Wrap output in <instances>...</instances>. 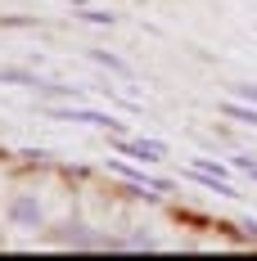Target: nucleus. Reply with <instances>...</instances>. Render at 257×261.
<instances>
[{
  "label": "nucleus",
  "mask_w": 257,
  "mask_h": 261,
  "mask_svg": "<svg viewBox=\"0 0 257 261\" xmlns=\"http://www.w3.org/2000/svg\"><path fill=\"white\" fill-rule=\"evenodd\" d=\"M45 113H50V117H59V122H90V126H104V130H113V135H127V122H118L113 113H100V108H81V104H45Z\"/></svg>",
  "instance_id": "f257e3e1"
},
{
  "label": "nucleus",
  "mask_w": 257,
  "mask_h": 261,
  "mask_svg": "<svg viewBox=\"0 0 257 261\" xmlns=\"http://www.w3.org/2000/svg\"><path fill=\"white\" fill-rule=\"evenodd\" d=\"M108 171H113V176H122L131 189H145V198H158V194H167V189H172L162 176H149L145 167H131V162H122V158H108Z\"/></svg>",
  "instance_id": "f03ea898"
},
{
  "label": "nucleus",
  "mask_w": 257,
  "mask_h": 261,
  "mask_svg": "<svg viewBox=\"0 0 257 261\" xmlns=\"http://www.w3.org/2000/svg\"><path fill=\"white\" fill-rule=\"evenodd\" d=\"M113 149L127 153V158H135V162H158V158L167 153L158 140H131V135H113Z\"/></svg>",
  "instance_id": "7ed1b4c3"
},
{
  "label": "nucleus",
  "mask_w": 257,
  "mask_h": 261,
  "mask_svg": "<svg viewBox=\"0 0 257 261\" xmlns=\"http://www.w3.org/2000/svg\"><path fill=\"white\" fill-rule=\"evenodd\" d=\"M221 117H235V122L257 126V104H248V99H226V104H221Z\"/></svg>",
  "instance_id": "20e7f679"
},
{
  "label": "nucleus",
  "mask_w": 257,
  "mask_h": 261,
  "mask_svg": "<svg viewBox=\"0 0 257 261\" xmlns=\"http://www.w3.org/2000/svg\"><path fill=\"white\" fill-rule=\"evenodd\" d=\"M77 18H81V23H90V27H113V23H118V14H113V9H90V5H81Z\"/></svg>",
  "instance_id": "39448f33"
},
{
  "label": "nucleus",
  "mask_w": 257,
  "mask_h": 261,
  "mask_svg": "<svg viewBox=\"0 0 257 261\" xmlns=\"http://www.w3.org/2000/svg\"><path fill=\"white\" fill-rule=\"evenodd\" d=\"M90 59H95L100 68H108V72H118V77H127V72H131L127 59H118V54H108V50H90Z\"/></svg>",
  "instance_id": "423d86ee"
},
{
  "label": "nucleus",
  "mask_w": 257,
  "mask_h": 261,
  "mask_svg": "<svg viewBox=\"0 0 257 261\" xmlns=\"http://www.w3.org/2000/svg\"><path fill=\"white\" fill-rule=\"evenodd\" d=\"M14 221H27V225H36V221H41V207H36L32 198H18V203H14Z\"/></svg>",
  "instance_id": "0eeeda50"
},
{
  "label": "nucleus",
  "mask_w": 257,
  "mask_h": 261,
  "mask_svg": "<svg viewBox=\"0 0 257 261\" xmlns=\"http://www.w3.org/2000/svg\"><path fill=\"white\" fill-rule=\"evenodd\" d=\"M0 27H36V18H27V14H0Z\"/></svg>",
  "instance_id": "6e6552de"
},
{
  "label": "nucleus",
  "mask_w": 257,
  "mask_h": 261,
  "mask_svg": "<svg viewBox=\"0 0 257 261\" xmlns=\"http://www.w3.org/2000/svg\"><path fill=\"white\" fill-rule=\"evenodd\" d=\"M235 167H239V171H244V176H248V180H257V158H235Z\"/></svg>",
  "instance_id": "1a4fd4ad"
},
{
  "label": "nucleus",
  "mask_w": 257,
  "mask_h": 261,
  "mask_svg": "<svg viewBox=\"0 0 257 261\" xmlns=\"http://www.w3.org/2000/svg\"><path fill=\"white\" fill-rule=\"evenodd\" d=\"M235 99H248V104H257V86H235Z\"/></svg>",
  "instance_id": "9d476101"
}]
</instances>
